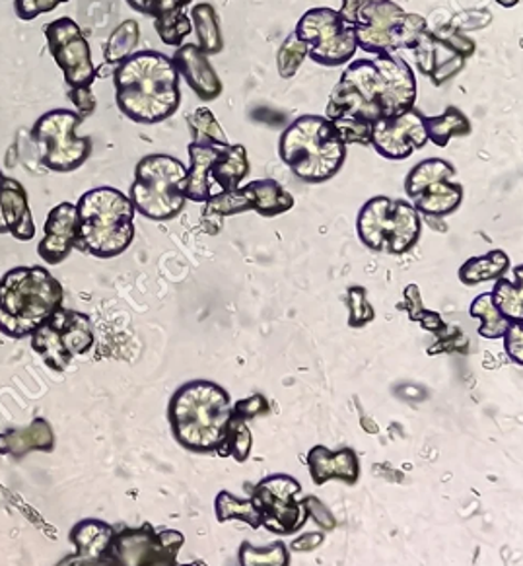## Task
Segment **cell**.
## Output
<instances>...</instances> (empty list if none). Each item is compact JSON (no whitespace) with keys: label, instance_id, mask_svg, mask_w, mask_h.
Returning <instances> with one entry per match:
<instances>
[{"label":"cell","instance_id":"obj_39","mask_svg":"<svg viewBox=\"0 0 523 566\" xmlns=\"http://www.w3.org/2000/svg\"><path fill=\"white\" fill-rule=\"evenodd\" d=\"M307 45L304 41L296 38V33H292L286 41L282 43L281 51L276 55V65H279V74L282 78H292L299 73L300 66L306 61Z\"/></svg>","mask_w":523,"mask_h":566},{"label":"cell","instance_id":"obj_9","mask_svg":"<svg viewBox=\"0 0 523 566\" xmlns=\"http://www.w3.org/2000/svg\"><path fill=\"white\" fill-rule=\"evenodd\" d=\"M356 232L360 242L374 253L405 255L419 243L422 219L411 202L381 195L360 209Z\"/></svg>","mask_w":523,"mask_h":566},{"label":"cell","instance_id":"obj_12","mask_svg":"<svg viewBox=\"0 0 523 566\" xmlns=\"http://www.w3.org/2000/svg\"><path fill=\"white\" fill-rule=\"evenodd\" d=\"M458 170L442 158L417 164L405 179V191L420 219L442 220L458 211L463 201V186L456 181Z\"/></svg>","mask_w":523,"mask_h":566},{"label":"cell","instance_id":"obj_13","mask_svg":"<svg viewBox=\"0 0 523 566\" xmlns=\"http://www.w3.org/2000/svg\"><path fill=\"white\" fill-rule=\"evenodd\" d=\"M296 38L307 45V57L315 65L341 66L355 57V28L346 22L338 10H307L296 25Z\"/></svg>","mask_w":523,"mask_h":566},{"label":"cell","instance_id":"obj_44","mask_svg":"<svg viewBox=\"0 0 523 566\" xmlns=\"http://www.w3.org/2000/svg\"><path fill=\"white\" fill-rule=\"evenodd\" d=\"M504 348L510 360L515 365H523V322H512L506 333L502 335Z\"/></svg>","mask_w":523,"mask_h":566},{"label":"cell","instance_id":"obj_46","mask_svg":"<svg viewBox=\"0 0 523 566\" xmlns=\"http://www.w3.org/2000/svg\"><path fill=\"white\" fill-rule=\"evenodd\" d=\"M2 179H4V174L0 171V186H2ZM9 234V228H7V220H4V214H2V207H0V235Z\"/></svg>","mask_w":523,"mask_h":566},{"label":"cell","instance_id":"obj_23","mask_svg":"<svg viewBox=\"0 0 523 566\" xmlns=\"http://www.w3.org/2000/svg\"><path fill=\"white\" fill-rule=\"evenodd\" d=\"M0 207H2V214L7 220L9 234L20 242L33 240L35 220H33L30 205H28V193L20 181L4 176L2 186H0Z\"/></svg>","mask_w":523,"mask_h":566},{"label":"cell","instance_id":"obj_16","mask_svg":"<svg viewBox=\"0 0 523 566\" xmlns=\"http://www.w3.org/2000/svg\"><path fill=\"white\" fill-rule=\"evenodd\" d=\"M45 38L51 57L65 74L69 94L90 92L97 78V69L92 63V51L81 25L73 18H59L45 25Z\"/></svg>","mask_w":523,"mask_h":566},{"label":"cell","instance_id":"obj_14","mask_svg":"<svg viewBox=\"0 0 523 566\" xmlns=\"http://www.w3.org/2000/svg\"><path fill=\"white\" fill-rule=\"evenodd\" d=\"M475 41L453 24L436 30H425L412 45L415 61L420 73L430 78L435 86H442L456 78L469 59L475 55Z\"/></svg>","mask_w":523,"mask_h":566},{"label":"cell","instance_id":"obj_1","mask_svg":"<svg viewBox=\"0 0 523 566\" xmlns=\"http://www.w3.org/2000/svg\"><path fill=\"white\" fill-rule=\"evenodd\" d=\"M415 71L395 55L360 59L346 66L331 90L325 117L345 145H370L372 125L415 107Z\"/></svg>","mask_w":523,"mask_h":566},{"label":"cell","instance_id":"obj_8","mask_svg":"<svg viewBox=\"0 0 523 566\" xmlns=\"http://www.w3.org/2000/svg\"><path fill=\"white\" fill-rule=\"evenodd\" d=\"M186 164L169 154H148L135 168L129 199L145 219L168 222L186 209Z\"/></svg>","mask_w":523,"mask_h":566},{"label":"cell","instance_id":"obj_19","mask_svg":"<svg viewBox=\"0 0 523 566\" xmlns=\"http://www.w3.org/2000/svg\"><path fill=\"white\" fill-rule=\"evenodd\" d=\"M43 234L45 235L38 243V253L43 263L55 268L69 260V255L76 250L79 243L76 205L69 201L59 202L55 209H51L45 219Z\"/></svg>","mask_w":523,"mask_h":566},{"label":"cell","instance_id":"obj_4","mask_svg":"<svg viewBox=\"0 0 523 566\" xmlns=\"http://www.w3.org/2000/svg\"><path fill=\"white\" fill-rule=\"evenodd\" d=\"M65 302L63 284L45 268H14L0 279V333L25 339Z\"/></svg>","mask_w":523,"mask_h":566},{"label":"cell","instance_id":"obj_36","mask_svg":"<svg viewBox=\"0 0 523 566\" xmlns=\"http://www.w3.org/2000/svg\"><path fill=\"white\" fill-rule=\"evenodd\" d=\"M494 306L510 322H523V286L522 283H510L504 276L496 279L494 291L491 292Z\"/></svg>","mask_w":523,"mask_h":566},{"label":"cell","instance_id":"obj_41","mask_svg":"<svg viewBox=\"0 0 523 566\" xmlns=\"http://www.w3.org/2000/svg\"><path fill=\"white\" fill-rule=\"evenodd\" d=\"M133 10L146 17L160 18L178 10H186L193 0H127Z\"/></svg>","mask_w":523,"mask_h":566},{"label":"cell","instance_id":"obj_21","mask_svg":"<svg viewBox=\"0 0 523 566\" xmlns=\"http://www.w3.org/2000/svg\"><path fill=\"white\" fill-rule=\"evenodd\" d=\"M171 61L178 69L179 76L186 78L189 88L193 90L199 99L212 102L222 96V81L218 78L215 66L210 65L209 55H205L199 45H179Z\"/></svg>","mask_w":523,"mask_h":566},{"label":"cell","instance_id":"obj_3","mask_svg":"<svg viewBox=\"0 0 523 566\" xmlns=\"http://www.w3.org/2000/svg\"><path fill=\"white\" fill-rule=\"evenodd\" d=\"M230 417V394L215 381H187L169 399L171 434L187 452L218 453Z\"/></svg>","mask_w":523,"mask_h":566},{"label":"cell","instance_id":"obj_22","mask_svg":"<svg viewBox=\"0 0 523 566\" xmlns=\"http://www.w3.org/2000/svg\"><path fill=\"white\" fill-rule=\"evenodd\" d=\"M113 535L115 530L102 520H82L69 535L76 551L61 565H107Z\"/></svg>","mask_w":523,"mask_h":566},{"label":"cell","instance_id":"obj_15","mask_svg":"<svg viewBox=\"0 0 523 566\" xmlns=\"http://www.w3.org/2000/svg\"><path fill=\"white\" fill-rule=\"evenodd\" d=\"M186 537L178 530H156L150 524L135 530L115 532L107 551V565L125 566H171L178 563V555Z\"/></svg>","mask_w":523,"mask_h":566},{"label":"cell","instance_id":"obj_45","mask_svg":"<svg viewBox=\"0 0 523 566\" xmlns=\"http://www.w3.org/2000/svg\"><path fill=\"white\" fill-rule=\"evenodd\" d=\"M323 537L325 535L320 534H304L300 539H296V542L292 543V549L296 551H314L320 547L323 543Z\"/></svg>","mask_w":523,"mask_h":566},{"label":"cell","instance_id":"obj_20","mask_svg":"<svg viewBox=\"0 0 523 566\" xmlns=\"http://www.w3.org/2000/svg\"><path fill=\"white\" fill-rule=\"evenodd\" d=\"M307 468L317 486L330 481L356 485L360 479V458L353 448H341L333 452L327 446H314L307 453Z\"/></svg>","mask_w":523,"mask_h":566},{"label":"cell","instance_id":"obj_31","mask_svg":"<svg viewBox=\"0 0 523 566\" xmlns=\"http://www.w3.org/2000/svg\"><path fill=\"white\" fill-rule=\"evenodd\" d=\"M215 512H217L218 522L240 520L253 530L261 527V512L251 499H240L228 491H220L215 501Z\"/></svg>","mask_w":523,"mask_h":566},{"label":"cell","instance_id":"obj_27","mask_svg":"<svg viewBox=\"0 0 523 566\" xmlns=\"http://www.w3.org/2000/svg\"><path fill=\"white\" fill-rule=\"evenodd\" d=\"M425 129L428 143H435L436 146L443 148L451 138L469 137L473 133V125L459 107L450 106L446 107L442 115L425 117Z\"/></svg>","mask_w":523,"mask_h":566},{"label":"cell","instance_id":"obj_29","mask_svg":"<svg viewBox=\"0 0 523 566\" xmlns=\"http://www.w3.org/2000/svg\"><path fill=\"white\" fill-rule=\"evenodd\" d=\"M510 269V258L506 251L492 250L481 258H471L459 268V281L466 286H475V284L487 283V281H496L500 276L506 275Z\"/></svg>","mask_w":523,"mask_h":566},{"label":"cell","instance_id":"obj_32","mask_svg":"<svg viewBox=\"0 0 523 566\" xmlns=\"http://www.w3.org/2000/svg\"><path fill=\"white\" fill-rule=\"evenodd\" d=\"M469 314H471V317L481 319L479 335H481L483 339H502V335L506 333L508 327L512 324L508 317L500 314L499 307L494 306L491 292L479 294V296L471 302Z\"/></svg>","mask_w":523,"mask_h":566},{"label":"cell","instance_id":"obj_33","mask_svg":"<svg viewBox=\"0 0 523 566\" xmlns=\"http://www.w3.org/2000/svg\"><path fill=\"white\" fill-rule=\"evenodd\" d=\"M251 450H253V434H251L250 424L232 411L218 455H230L238 463H243L250 460Z\"/></svg>","mask_w":523,"mask_h":566},{"label":"cell","instance_id":"obj_38","mask_svg":"<svg viewBox=\"0 0 523 566\" xmlns=\"http://www.w3.org/2000/svg\"><path fill=\"white\" fill-rule=\"evenodd\" d=\"M154 28L166 45L179 48L187 35L193 32V22L186 10H178L166 17L154 18Z\"/></svg>","mask_w":523,"mask_h":566},{"label":"cell","instance_id":"obj_30","mask_svg":"<svg viewBox=\"0 0 523 566\" xmlns=\"http://www.w3.org/2000/svg\"><path fill=\"white\" fill-rule=\"evenodd\" d=\"M191 22H193L195 33L199 38V49L205 55L210 57L224 49L220 18H218L217 9L210 2L195 4L191 9Z\"/></svg>","mask_w":523,"mask_h":566},{"label":"cell","instance_id":"obj_2","mask_svg":"<svg viewBox=\"0 0 523 566\" xmlns=\"http://www.w3.org/2000/svg\"><path fill=\"white\" fill-rule=\"evenodd\" d=\"M113 84L119 112L140 125L166 122L181 106L178 69L153 49L123 59L113 71Z\"/></svg>","mask_w":523,"mask_h":566},{"label":"cell","instance_id":"obj_24","mask_svg":"<svg viewBox=\"0 0 523 566\" xmlns=\"http://www.w3.org/2000/svg\"><path fill=\"white\" fill-rule=\"evenodd\" d=\"M224 146L197 145L191 143L187 153L191 158V168L187 170V201L207 202L210 197H215L212 189V179H210V168L218 158V154Z\"/></svg>","mask_w":523,"mask_h":566},{"label":"cell","instance_id":"obj_28","mask_svg":"<svg viewBox=\"0 0 523 566\" xmlns=\"http://www.w3.org/2000/svg\"><path fill=\"white\" fill-rule=\"evenodd\" d=\"M248 186L253 193V211L265 219L281 217L294 207V197L274 179H255Z\"/></svg>","mask_w":523,"mask_h":566},{"label":"cell","instance_id":"obj_25","mask_svg":"<svg viewBox=\"0 0 523 566\" xmlns=\"http://www.w3.org/2000/svg\"><path fill=\"white\" fill-rule=\"evenodd\" d=\"M55 434L45 419H35L24 429L7 430L0 434V455L22 458L30 452H51Z\"/></svg>","mask_w":523,"mask_h":566},{"label":"cell","instance_id":"obj_35","mask_svg":"<svg viewBox=\"0 0 523 566\" xmlns=\"http://www.w3.org/2000/svg\"><path fill=\"white\" fill-rule=\"evenodd\" d=\"M189 130H191V143L197 145L226 146L230 145V140L226 137L224 130L217 122V117L212 115L209 107H199L193 114L187 115Z\"/></svg>","mask_w":523,"mask_h":566},{"label":"cell","instance_id":"obj_7","mask_svg":"<svg viewBox=\"0 0 523 566\" xmlns=\"http://www.w3.org/2000/svg\"><path fill=\"white\" fill-rule=\"evenodd\" d=\"M338 12L355 28L358 48L372 55L412 49L428 28L425 18L405 12L394 0H343Z\"/></svg>","mask_w":523,"mask_h":566},{"label":"cell","instance_id":"obj_6","mask_svg":"<svg viewBox=\"0 0 523 566\" xmlns=\"http://www.w3.org/2000/svg\"><path fill=\"white\" fill-rule=\"evenodd\" d=\"M279 154L296 178L306 184H325L346 163L345 140L323 115H302L281 135Z\"/></svg>","mask_w":523,"mask_h":566},{"label":"cell","instance_id":"obj_17","mask_svg":"<svg viewBox=\"0 0 523 566\" xmlns=\"http://www.w3.org/2000/svg\"><path fill=\"white\" fill-rule=\"evenodd\" d=\"M302 485L290 475H271L253 489L251 501L261 512V526L279 535H292L306 526L307 509L296 501Z\"/></svg>","mask_w":523,"mask_h":566},{"label":"cell","instance_id":"obj_34","mask_svg":"<svg viewBox=\"0 0 523 566\" xmlns=\"http://www.w3.org/2000/svg\"><path fill=\"white\" fill-rule=\"evenodd\" d=\"M140 40V28L135 20H125L122 24L113 30L107 45H105V63L115 66L122 63L123 59L129 57L130 53H135V48Z\"/></svg>","mask_w":523,"mask_h":566},{"label":"cell","instance_id":"obj_18","mask_svg":"<svg viewBox=\"0 0 523 566\" xmlns=\"http://www.w3.org/2000/svg\"><path fill=\"white\" fill-rule=\"evenodd\" d=\"M370 145L386 160H407L428 145L425 115L417 107L372 125Z\"/></svg>","mask_w":523,"mask_h":566},{"label":"cell","instance_id":"obj_10","mask_svg":"<svg viewBox=\"0 0 523 566\" xmlns=\"http://www.w3.org/2000/svg\"><path fill=\"white\" fill-rule=\"evenodd\" d=\"M84 117L71 109H53L35 122L33 145L45 170L73 174L86 164L92 154V138L76 137Z\"/></svg>","mask_w":523,"mask_h":566},{"label":"cell","instance_id":"obj_43","mask_svg":"<svg viewBox=\"0 0 523 566\" xmlns=\"http://www.w3.org/2000/svg\"><path fill=\"white\" fill-rule=\"evenodd\" d=\"M69 0H14V10L22 20H33L40 18L41 14L53 12L56 7L65 4Z\"/></svg>","mask_w":523,"mask_h":566},{"label":"cell","instance_id":"obj_11","mask_svg":"<svg viewBox=\"0 0 523 566\" xmlns=\"http://www.w3.org/2000/svg\"><path fill=\"white\" fill-rule=\"evenodd\" d=\"M30 339L43 365L55 373H63L76 356L86 355L94 347L96 335L86 314L59 307L45 324L30 335Z\"/></svg>","mask_w":523,"mask_h":566},{"label":"cell","instance_id":"obj_37","mask_svg":"<svg viewBox=\"0 0 523 566\" xmlns=\"http://www.w3.org/2000/svg\"><path fill=\"white\" fill-rule=\"evenodd\" d=\"M242 566H289L290 553L286 545L281 542L273 543L269 547H251L250 542H243L238 553Z\"/></svg>","mask_w":523,"mask_h":566},{"label":"cell","instance_id":"obj_5","mask_svg":"<svg viewBox=\"0 0 523 566\" xmlns=\"http://www.w3.org/2000/svg\"><path fill=\"white\" fill-rule=\"evenodd\" d=\"M79 243L97 260L119 258L135 240V207L129 195L115 187H96L76 202Z\"/></svg>","mask_w":523,"mask_h":566},{"label":"cell","instance_id":"obj_47","mask_svg":"<svg viewBox=\"0 0 523 566\" xmlns=\"http://www.w3.org/2000/svg\"><path fill=\"white\" fill-rule=\"evenodd\" d=\"M500 7H504V9H512L515 4H520V0H496Z\"/></svg>","mask_w":523,"mask_h":566},{"label":"cell","instance_id":"obj_40","mask_svg":"<svg viewBox=\"0 0 523 566\" xmlns=\"http://www.w3.org/2000/svg\"><path fill=\"white\" fill-rule=\"evenodd\" d=\"M348 306V327L360 329L364 325L372 324L376 317V310L368 300V292L363 286H353L346 294Z\"/></svg>","mask_w":523,"mask_h":566},{"label":"cell","instance_id":"obj_42","mask_svg":"<svg viewBox=\"0 0 523 566\" xmlns=\"http://www.w3.org/2000/svg\"><path fill=\"white\" fill-rule=\"evenodd\" d=\"M232 411L238 417H242L243 421H251V419L271 413V403L263 394H253V396L245 397L242 401L232 405Z\"/></svg>","mask_w":523,"mask_h":566},{"label":"cell","instance_id":"obj_26","mask_svg":"<svg viewBox=\"0 0 523 566\" xmlns=\"http://www.w3.org/2000/svg\"><path fill=\"white\" fill-rule=\"evenodd\" d=\"M250 160L243 145H226L210 168V179L220 191H232L250 176Z\"/></svg>","mask_w":523,"mask_h":566}]
</instances>
